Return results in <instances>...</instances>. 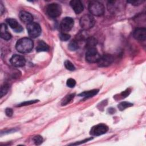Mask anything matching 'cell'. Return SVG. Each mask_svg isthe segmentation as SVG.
Wrapping results in <instances>:
<instances>
[{
	"label": "cell",
	"mask_w": 146,
	"mask_h": 146,
	"mask_svg": "<svg viewBox=\"0 0 146 146\" xmlns=\"http://www.w3.org/2000/svg\"><path fill=\"white\" fill-rule=\"evenodd\" d=\"M34 46L33 41L29 38H23L19 39L15 45L16 49L21 53L30 52Z\"/></svg>",
	"instance_id": "1"
},
{
	"label": "cell",
	"mask_w": 146,
	"mask_h": 146,
	"mask_svg": "<svg viewBox=\"0 0 146 146\" xmlns=\"http://www.w3.org/2000/svg\"><path fill=\"white\" fill-rule=\"evenodd\" d=\"M88 10L90 13L95 16H100L104 13L103 5L99 1H92L88 4Z\"/></svg>",
	"instance_id": "2"
},
{
	"label": "cell",
	"mask_w": 146,
	"mask_h": 146,
	"mask_svg": "<svg viewBox=\"0 0 146 146\" xmlns=\"http://www.w3.org/2000/svg\"><path fill=\"white\" fill-rule=\"evenodd\" d=\"M80 26L84 30H88L92 28L95 24V19L91 14H84L80 19Z\"/></svg>",
	"instance_id": "3"
},
{
	"label": "cell",
	"mask_w": 146,
	"mask_h": 146,
	"mask_svg": "<svg viewBox=\"0 0 146 146\" xmlns=\"http://www.w3.org/2000/svg\"><path fill=\"white\" fill-rule=\"evenodd\" d=\"M27 30L29 36L33 38H35L39 36L40 35L42 31L40 25L38 23L34 22L27 24Z\"/></svg>",
	"instance_id": "4"
},
{
	"label": "cell",
	"mask_w": 146,
	"mask_h": 146,
	"mask_svg": "<svg viewBox=\"0 0 146 146\" xmlns=\"http://www.w3.org/2000/svg\"><path fill=\"white\" fill-rule=\"evenodd\" d=\"M46 11L50 17L55 18L61 14L62 7L58 3H52L48 5Z\"/></svg>",
	"instance_id": "5"
},
{
	"label": "cell",
	"mask_w": 146,
	"mask_h": 146,
	"mask_svg": "<svg viewBox=\"0 0 146 146\" xmlns=\"http://www.w3.org/2000/svg\"><path fill=\"white\" fill-rule=\"evenodd\" d=\"M100 58V55L99 54L95 47L87 49L86 53V59L88 63H97Z\"/></svg>",
	"instance_id": "6"
},
{
	"label": "cell",
	"mask_w": 146,
	"mask_h": 146,
	"mask_svg": "<svg viewBox=\"0 0 146 146\" xmlns=\"http://www.w3.org/2000/svg\"><path fill=\"white\" fill-rule=\"evenodd\" d=\"M74 21L72 18L65 17L60 22V29L63 33H66L72 29V28L74 26Z\"/></svg>",
	"instance_id": "7"
},
{
	"label": "cell",
	"mask_w": 146,
	"mask_h": 146,
	"mask_svg": "<svg viewBox=\"0 0 146 146\" xmlns=\"http://www.w3.org/2000/svg\"><path fill=\"white\" fill-rule=\"evenodd\" d=\"M108 130V127L104 124H99L92 127L90 131V134L92 136H100L106 133Z\"/></svg>",
	"instance_id": "8"
},
{
	"label": "cell",
	"mask_w": 146,
	"mask_h": 146,
	"mask_svg": "<svg viewBox=\"0 0 146 146\" xmlns=\"http://www.w3.org/2000/svg\"><path fill=\"white\" fill-rule=\"evenodd\" d=\"M113 61V57L110 54H104L100 56L97 62L98 65L100 67H104L110 66Z\"/></svg>",
	"instance_id": "9"
},
{
	"label": "cell",
	"mask_w": 146,
	"mask_h": 146,
	"mask_svg": "<svg viewBox=\"0 0 146 146\" xmlns=\"http://www.w3.org/2000/svg\"><path fill=\"white\" fill-rule=\"evenodd\" d=\"M10 63L11 64L16 67H21L25 65L26 60L25 58L20 55L15 54L12 56L10 58Z\"/></svg>",
	"instance_id": "10"
},
{
	"label": "cell",
	"mask_w": 146,
	"mask_h": 146,
	"mask_svg": "<svg viewBox=\"0 0 146 146\" xmlns=\"http://www.w3.org/2000/svg\"><path fill=\"white\" fill-rule=\"evenodd\" d=\"M133 36L135 39L138 40L143 41L146 39V29L145 28H137L133 33Z\"/></svg>",
	"instance_id": "11"
},
{
	"label": "cell",
	"mask_w": 146,
	"mask_h": 146,
	"mask_svg": "<svg viewBox=\"0 0 146 146\" xmlns=\"http://www.w3.org/2000/svg\"><path fill=\"white\" fill-rule=\"evenodd\" d=\"M9 26L16 33H20L23 30L22 26L17 22V21L13 18H7L6 20Z\"/></svg>",
	"instance_id": "12"
},
{
	"label": "cell",
	"mask_w": 146,
	"mask_h": 146,
	"mask_svg": "<svg viewBox=\"0 0 146 146\" xmlns=\"http://www.w3.org/2000/svg\"><path fill=\"white\" fill-rule=\"evenodd\" d=\"M70 5L76 14H79L83 10V5L79 0H72L70 1Z\"/></svg>",
	"instance_id": "13"
},
{
	"label": "cell",
	"mask_w": 146,
	"mask_h": 146,
	"mask_svg": "<svg viewBox=\"0 0 146 146\" xmlns=\"http://www.w3.org/2000/svg\"><path fill=\"white\" fill-rule=\"evenodd\" d=\"M19 16L21 21L25 23L29 24L33 22V15L27 11H21L19 13Z\"/></svg>",
	"instance_id": "14"
},
{
	"label": "cell",
	"mask_w": 146,
	"mask_h": 146,
	"mask_svg": "<svg viewBox=\"0 0 146 146\" xmlns=\"http://www.w3.org/2000/svg\"><path fill=\"white\" fill-rule=\"evenodd\" d=\"M0 34H1V37L6 40H8L11 39V35L10 33L8 32L7 26L5 23H1V27H0Z\"/></svg>",
	"instance_id": "15"
},
{
	"label": "cell",
	"mask_w": 146,
	"mask_h": 146,
	"mask_svg": "<svg viewBox=\"0 0 146 146\" xmlns=\"http://www.w3.org/2000/svg\"><path fill=\"white\" fill-rule=\"evenodd\" d=\"M49 50L48 46L43 40H39L36 47V51L37 52L47 51Z\"/></svg>",
	"instance_id": "16"
},
{
	"label": "cell",
	"mask_w": 146,
	"mask_h": 146,
	"mask_svg": "<svg viewBox=\"0 0 146 146\" xmlns=\"http://www.w3.org/2000/svg\"><path fill=\"white\" fill-rule=\"evenodd\" d=\"M98 92H99V90L94 89V90L83 92L79 94V96H82V97H84L85 98H88L92 97L94 95H96L98 93Z\"/></svg>",
	"instance_id": "17"
},
{
	"label": "cell",
	"mask_w": 146,
	"mask_h": 146,
	"mask_svg": "<svg viewBox=\"0 0 146 146\" xmlns=\"http://www.w3.org/2000/svg\"><path fill=\"white\" fill-rule=\"evenodd\" d=\"M97 40L94 38V37H90L87 39L86 40V47L87 48V49L91 48H95V46L97 44Z\"/></svg>",
	"instance_id": "18"
},
{
	"label": "cell",
	"mask_w": 146,
	"mask_h": 146,
	"mask_svg": "<svg viewBox=\"0 0 146 146\" xmlns=\"http://www.w3.org/2000/svg\"><path fill=\"white\" fill-rule=\"evenodd\" d=\"M133 106L132 103H131L129 102H122L121 103H120L118 104V108L120 110V111H123L124 110H125L127 108H128L129 107H131Z\"/></svg>",
	"instance_id": "19"
},
{
	"label": "cell",
	"mask_w": 146,
	"mask_h": 146,
	"mask_svg": "<svg viewBox=\"0 0 146 146\" xmlns=\"http://www.w3.org/2000/svg\"><path fill=\"white\" fill-rule=\"evenodd\" d=\"M75 96V94H71L68 95H67L66 97L64 98V99L62 102V106H65L68 103H70L74 98Z\"/></svg>",
	"instance_id": "20"
},
{
	"label": "cell",
	"mask_w": 146,
	"mask_h": 146,
	"mask_svg": "<svg viewBox=\"0 0 146 146\" xmlns=\"http://www.w3.org/2000/svg\"><path fill=\"white\" fill-rule=\"evenodd\" d=\"M68 48L70 51H76L79 48L78 42L76 40H71L68 44Z\"/></svg>",
	"instance_id": "21"
},
{
	"label": "cell",
	"mask_w": 146,
	"mask_h": 146,
	"mask_svg": "<svg viewBox=\"0 0 146 146\" xmlns=\"http://www.w3.org/2000/svg\"><path fill=\"white\" fill-rule=\"evenodd\" d=\"M9 86L8 84H3V86H1V93H0V95H1V98L3 97V96H5L8 92V90H9Z\"/></svg>",
	"instance_id": "22"
},
{
	"label": "cell",
	"mask_w": 146,
	"mask_h": 146,
	"mask_svg": "<svg viewBox=\"0 0 146 146\" xmlns=\"http://www.w3.org/2000/svg\"><path fill=\"white\" fill-rule=\"evenodd\" d=\"M64 66L67 70L70 71H74L75 69L74 65L69 60H66L64 62Z\"/></svg>",
	"instance_id": "23"
},
{
	"label": "cell",
	"mask_w": 146,
	"mask_h": 146,
	"mask_svg": "<svg viewBox=\"0 0 146 146\" xmlns=\"http://www.w3.org/2000/svg\"><path fill=\"white\" fill-rule=\"evenodd\" d=\"M43 138L40 135H36L33 137V141L35 143V145H39L40 144H41L43 142Z\"/></svg>",
	"instance_id": "24"
},
{
	"label": "cell",
	"mask_w": 146,
	"mask_h": 146,
	"mask_svg": "<svg viewBox=\"0 0 146 146\" xmlns=\"http://www.w3.org/2000/svg\"><path fill=\"white\" fill-rule=\"evenodd\" d=\"M66 84L68 87L70 88H73L75 87V84H76V81L72 78H70L68 79H67V82H66Z\"/></svg>",
	"instance_id": "25"
},
{
	"label": "cell",
	"mask_w": 146,
	"mask_h": 146,
	"mask_svg": "<svg viewBox=\"0 0 146 146\" xmlns=\"http://www.w3.org/2000/svg\"><path fill=\"white\" fill-rule=\"evenodd\" d=\"M38 102V100H28V101H26L24 102L21 103V104H19L18 107H22V106H28V105H30L32 104H34L36 102Z\"/></svg>",
	"instance_id": "26"
},
{
	"label": "cell",
	"mask_w": 146,
	"mask_h": 146,
	"mask_svg": "<svg viewBox=\"0 0 146 146\" xmlns=\"http://www.w3.org/2000/svg\"><path fill=\"white\" fill-rule=\"evenodd\" d=\"M59 38L62 41H67L70 39V35L67 33H61L59 35Z\"/></svg>",
	"instance_id": "27"
},
{
	"label": "cell",
	"mask_w": 146,
	"mask_h": 146,
	"mask_svg": "<svg viewBox=\"0 0 146 146\" xmlns=\"http://www.w3.org/2000/svg\"><path fill=\"white\" fill-rule=\"evenodd\" d=\"M144 2V1H142V0L128 1H127L128 3H129L132 4V5H134V6H138V5H140V4L143 3Z\"/></svg>",
	"instance_id": "28"
},
{
	"label": "cell",
	"mask_w": 146,
	"mask_h": 146,
	"mask_svg": "<svg viewBox=\"0 0 146 146\" xmlns=\"http://www.w3.org/2000/svg\"><path fill=\"white\" fill-rule=\"evenodd\" d=\"M130 92H131V90L129 88H127L126 90L123 91L121 93V96H122V98H124L127 97V96H128L129 95Z\"/></svg>",
	"instance_id": "29"
},
{
	"label": "cell",
	"mask_w": 146,
	"mask_h": 146,
	"mask_svg": "<svg viewBox=\"0 0 146 146\" xmlns=\"http://www.w3.org/2000/svg\"><path fill=\"white\" fill-rule=\"evenodd\" d=\"M13 110L11 108H7L5 110V113L9 117L13 115Z\"/></svg>",
	"instance_id": "30"
},
{
	"label": "cell",
	"mask_w": 146,
	"mask_h": 146,
	"mask_svg": "<svg viewBox=\"0 0 146 146\" xmlns=\"http://www.w3.org/2000/svg\"><path fill=\"white\" fill-rule=\"evenodd\" d=\"M91 139H92V137H90V138H88V139H84V140L83 141H80V142H77V143H72V144H71V145H79V144H80L82 143H86V142H87L90 140H91Z\"/></svg>",
	"instance_id": "31"
},
{
	"label": "cell",
	"mask_w": 146,
	"mask_h": 146,
	"mask_svg": "<svg viewBox=\"0 0 146 146\" xmlns=\"http://www.w3.org/2000/svg\"><path fill=\"white\" fill-rule=\"evenodd\" d=\"M0 11H1V14L2 15L3 13V11H5V7H3V5L2 3V2H1V3H0Z\"/></svg>",
	"instance_id": "32"
}]
</instances>
